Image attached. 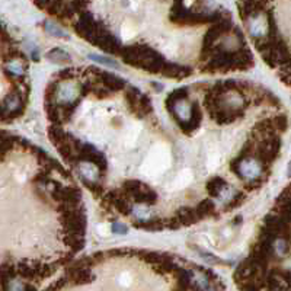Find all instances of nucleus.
I'll use <instances>...</instances> for the list:
<instances>
[{"label": "nucleus", "instance_id": "f03ea898", "mask_svg": "<svg viewBox=\"0 0 291 291\" xmlns=\"http://www.w3.org/2000/svg\"><path fill=\"white\" fill-rule=\"evenodd\" d=\"M261 172V166L255 160H245L243 163L239 165V173L245 175L248 178H255Z\"/></svg>", "mask_w": 291, "mask_h": 291}, {"label": "nucleus", "instance_id": "f257e3e1", "mask_svg": "<svg viewBox=\"0 0 291 291\" xmlns=\"http://www.w3.org/2000/svg\"><path fill=\"white\" fill-rule=\"evenodd\" d=\"M78 95H79V90L75 84H61V87L58 89V99L61 102H66V104L73 102L78 98Z\"/></svg>", "mask_w": 291, "mask_h": 291}, {"label": "nucleus", "instance_id": "7ed1b4c3", "mask_svg": "<svg viewBox=\"0 0 291 291\" xmlns=\"http://www.w3.org/2000/svg\"><path fill=\"white\" fill-rule=\"evenodd\" d=\"M48 58L53 61V63H57V64H64V63H70V55L66 53V51H63V50H60V48H54V50H51L50 53H48Z\"/></svg>", "mask_w": 291, "mask_h": 291}, {"label": "nucleus", "instance_id": "20e7f679", "mask_svg": "<svg viewBox=\"0 0 291 291\" xmlns=\"http://www.w3.org/2000/svg\"><path fill=\"white\" fill-rule=\"evenodd\" d=\"M45 29H47V32H48L50 35L60 37V38H67L66 32H64L60 26H57L55 24H45Z\"/></svg>", "mask_w": 291, "mask_h": 291}, {"label": "nucleus", "instance_id": "39448f33", "mask_svg": "<svg viewBox=\"0 0 291 291\" xmlns=\"http://www.w3.org/2000/svg\"><path fill=\"white\" fill-rule=\"evenodd\" d=\"M90 58L95 60V61H98V63H101V64H106V66H109V67H117V66H118L114 60L105 58V57H101V55H90Z\"/></svg>", "mask_w": 291, "mask_h": 291}, {"label": "nucleus", "instance_id": "423d86ee", "mask_svg": "<svg viewBox=\"0 0 291 291\" xmlns=\"http://www.w3.org/2000/svg\"><path fill=\"white\" fill-rule=\"evenodd\" d=\"M112 230L114 232H120V233H127V227L123 226V224H120V223L118 224H114L112 226Z\"/></svg>", "mask_w": 291, "mask_h": 291}]
</instances>
